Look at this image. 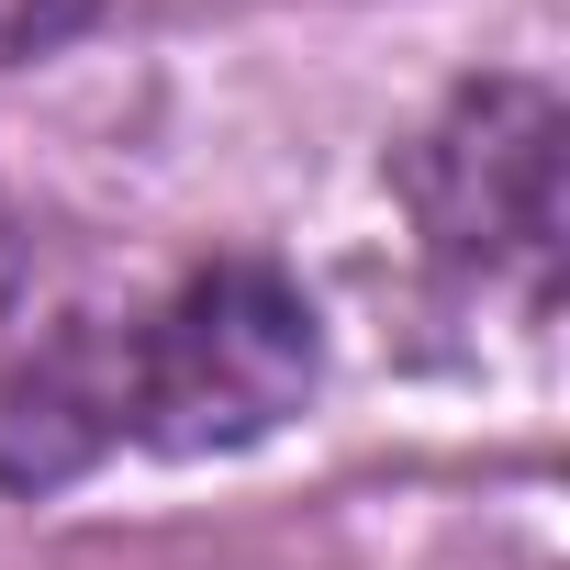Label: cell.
Wrapping results in <instances>:
<instances>
[{"instance_id": "obj_5", "label": "cell", "mask_w": 570, "mask_h": 570, "mask_svg": "<svg viewBox=\"0 0 570 570\" xmlns=\"http://www.w3.org/2000/svg\"><path fill=\"white\" fill-rule=\"evenodd\" d=\"M12 279H23V235H12V202H0V303H12Z\"/></svg>"}, {"instance_id": "obj_3", "label": "cell", "mask_w": 570, "mask_h": 570, "mask_svg": "<svg viewBox=\"0 0 570 570\" xmlns=\"http://www.w3.org/2000/svg\"><path fill=\"white\" fill-rule=\"evenodd\" d=\"M135 448L124 414V325L68 314L0 358V492H68Z\"/></svg>"}, {"instance_id": "obj_4", "label": "cell", "mask_w": 570, "mask_h": 570, "mask_svg": "<svg viewBox=\"0 0 570 570\" xmlns=\"http://www.w3.org/2000/svg\"><path fill=\"white\" fill-rule=\"evenodd\" d=\"M101 12V0H0V68H23V57H57L79 23Z\"/></svg>"}, {"instance_id": "obj_2", "label": "cell", "mask_w": 570, "mask_h": 570, "mask_svg": "<svg viewBox=\"0 0 570 570\" xmlns=\"http://www.w3.org/2000/svg\"><path fill=\"white\" fill-rule=\"evenodd\" d=\"M403 213L414 257L459 314L503 303L514 325H548L559 303V101L537 79H470L414 146H403Z\"/></svg>"}, {"instance_id": "obj_1", "label": "cell", "mask_w": 570, "mask_h": 570, "mask_svg": "<svg viewBox=\"0 0 570 570\" xmlns=\"http://www.w3.org/2000/svg\"><path fill=\"white\" fill-rule=\"evenodd\" d=\"M112 325H124V414H135V448H157V459L257 448L268 425L303 414V392L325 370L303 279L268 257H213Z\"/></svg>"}]
</instances>
